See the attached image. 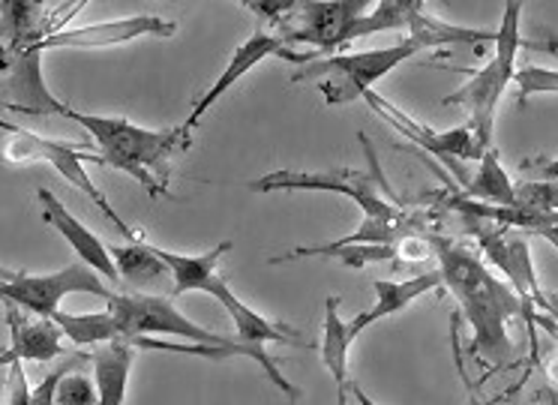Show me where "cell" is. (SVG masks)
Listing matches in <instances>:
<instances>
[{
	"instance_id": "cell-1",
	"label": "cell",
	"mask_w": 558,
	"mask_h": 405,
	"mask_svg": "<svg viewBox=\"0 0 558 405\" xmlns=\"http://www.w3.org/2000/svg\"><path fill=\"white\" fill-rule=\"evenodd\" d=\"M429 246H433V256L438 258L441 285H448L453 292V297L460 300L462 316L472 324L469 357L489 367L484 381L513 364V343H510L508 333L510 319L529 321L532 343L534 324H544L546 331L556 336V321L522 307L520 297L510 292L508 283L498 280L496 273L486 268L469 246L438 232H429Z\"/></svg>"
},
{
	"instance_id": "cell-2",
	"label": "cell",
	"mask_w": 558,
	"mask_h": 405,
	"mask_svg": "<svg viewBox=\"0 0 558 405\" xmlns=\"http://www.w3.org/2000/svg\"><path fill=\"white\" fill-rule=\"evenodd\" d=\"M54 114L78 123L82 130L94 135L99 160L111 165V169H118V172L130 174L150 198L169 193L171 154L193 145L190 138H183L181 126L178 130H145V126H135L126 118L75 111L70 106H63L61 99H58Z\"/></svg>"
},
{
	"instance_id": "cell-3",
	"label": "cell",
	"mask_w": 558,
	"mask_h": 405,
	"mask_svg": "<svg viewBox=\"0 0 558 405\" xmlns=\"http://www.w3.org/2000/svg\"><path fill=\"white\" fill-rule=\"evenodd\" d=\"M109 312L118 321V333L121 340H135V336H178V340H190L193 345H210V348H234L243 357H253L258 367L265 369V376L279 391L286 393L292 403L301 400V388L292 384L279 372V360L270 357L265 348H253V345H243L241 340H229V336H219V333L207 331L202 324H195L183 316L181 309L174 307L171 297L162 295H111Z\"/></svg>"
},
{
	"instance_id": "cell-4",
	"label": "cell",
	"mask_w": 558,
	"mask_h": 405,
	"mask_svg": "<svg viewBox=\"0 0 558 405\" xmlns=\"http://www.w3.org/2000/svg\"><path fill=\"white\" fill-rule=\"evenodd\" d=\"M520 15L522 3L508 0L505 3V15H501V25L496 30V39H493L496 42V54L486 61V66L472 70L469 82L457 94L441 99L445 106H465V109L472 111L469 130H472L474 145H477L481 154L493 148V126H496L498 102H501V94H505V87L510 85L513 70H517V51L522 46Z\"/></svg>"
},
{
	"instance_id": "cell-5",
	"label": "cell",
	"mask_w": 558,
	"mask_h": 405,
	"mask_svg": "<svg viewBox=\"0 0 558 405\" xmlns=\"http://www.w3.org/2000/svg\"><path fill=\"white\" fill-rule=\"evenodd\" d=\"M364 145L366 160L373 172H357V169H328V172H270L265 177H255L246 184L253 193H340L352 198L357 208L364 210V220H400L405 208L397 205V198H381V189L390 196L388 181L378 169L376 148L364 133L357 135Z\"/></svg>"
},
{
	"instance_id": "cell-6",
	"label": "cell",
	"mask_w": 558,
	"mask_h": 405,
	"mask_svg": "<svg viewBox=\"0 0 558 405\" xmlns=\"http://www.w3.org/2000/svg\"><path fill=\"white\" fill-rule=\"evenodd\" d=\"M421 46L412 37L393 42L388 49L354 51V54H330V58H316L304 70L294 73L292 82H318V90L328 106H349L361 99L366 90H373L376 82L393 73L400 63H405L414 54H421Z\"/></svg>"
},
{
	"instance_id": "cell-7",
	"label": "cell",
	"mask_w": 558,
	"mask_h": 405,
	"mask_svg": "<svg viewBox=\"0 0 558 405\" xmlns=\"http://www.w3.org/2000/svg\"><path fill=\"white\" fill-rule=\"evenodd\" d=\"M0 130H7V142L0 145V157L7 162H15V165H25V162H49L54 172L61 174L66 184H73L78 193H85L99 210L102 217L118 229V232L133 244L138 241V234L121 220V213L111 208L109 198L102 196L99 189L85 172V162H102L99 154H90L85 148H73L66 142H51V138H43V135L31 133V130H22V126H13V123L0 121Z\"/></svg>"
},
{
	"instance_id": "cell-8",
	"label": "cell",
	"mask_w": 558,
	"mask_h": 405,
	"mask_svg": "<svg viewBox=\"0 0 558 405\" xmlns=\"http://www.w3.org/2000/svg\"><path fill=\"white\" fill-rule=\"evenodd\" d=\"M66 295H99L109 300L114 292L111 285L102 283L87 265H66L54 273L31 277V273H15V270L0 268V300H10L19 309H25L37 319L54 321L61 312V300Z\"/></svg>"
},
{
	"instance_id": "cell-9",
	"label": "cell",
	"mask_w": 558,
	"mask_h": 405,
	"mask_svg": "<svg viewBox=\"0 0 558 405\" xmlns=\"http://www.w3.org/2000/svg\"><path fill=\"white\" fill-rule=\"evenodd\" d=\"M465 225V232L472 234L474 241L481 244L484 256L505 273V283L513 295L520 297V304L529 312L534 309H544L549 316H556V307L549 304L537 285L534 277V261L529 241L522 234H513L510 229H498L493 222H477V220H460Z\"/></svg>"
},
{
	"instance_id": "cell-10",
	"label": "cell",
	"mask_w": 558,
	"mask_h": 405,
	"mask_svg": "<svg viewBox=\"0 0 558 405\" xmlns=\"http://www.w3.org/2000/svg\"><path fill=\"white\" fill-rule=\"evenodd\" d=\"M369 3L364 0H325V3H298L294 15L282 27V42L306 46L318 58H330L342 49V37L354 19H361Z\"/></svg>"
},
{
	"instance_id": "cell-11",
	"label": "cell",
	"mask_w": 558,
	"mask_h": 405,
	"mask_svg": "<svg viewBox=\"0 0 558 405\" xmlns=\"http://www.w3.org/2000/svg\"><path fill=\"white\" fill-rule=\"evenodd\" d=\"M267 58H282V61H292V63H310L313 58H318V54H313V51L289 49V46L282 42V37H277V34H265V30H258V34H253L250 39H243L241 46L234 49V54L229 58V66L222 70V75H219L214 85L207 87L205 97L195 102L193 111H190V118L183 121L181 126L183 138H190V135H193L198 121H202L207 111L217 106L219 97H226L231 87L241 82L243 75L250 73L253 66H258L262 61H267ZM190 142H193V138H190Z\"/></svg>"
},
{
	"instance_id": "cell-12",
	"label": "cell",
	"mask_w": 558,
	"mask_h": 405,
	"mask_svg": "<svg viewBox=\"0 0 558 405\" xmlns=\"http://www.w3.org/2000/svg\"><path fill=\"white\" fill-rule=\"evenodd\" d=\"M178 25L166 22L159 15H133V19H118V22H99V25L85 27H63L58 34H51L39 42V51L54 49H111V46H123L142 37H174Z\"/></svg>"
},
{
	"instance_id": "cell-13",
	"label": "cell",
	"mask_w": 558,
	"mask_h": 405,
	"mask_svg": "<svg viewBox=\"0 0 558 405\" xmlns=\"http://www.w3.org/2000/svg\"><path fill=\"white\" fill-rule=\"evenodd\" d=\"M0 73L7 75L0 85V99L7 109L25 114H54L58 97L43 82V51L37 46L27 49H3Z\"/></svg>"
},
{
	"instance_id": "cell-14",
	"label": "cell",
	"mask_w": 558,
	"mask_h": 405,
	"mask_svg": "<svg viewBox=\"0 0 558 405\" xmlns=\"http://www.w3.org/2000/svg\"><path fill=\"white\" fill-rule=\"evenodd\" d=\"M361 99H364L366 106L376 111V114H381L393 130H400L405 138H412L417 148L436 154L438 160H450V157H460V160H481V157H484V154L477 150V145H474L472 130H469V126H457V130H441V133H436V130H429L424 123L412 121L409 114H402L393 102H388V99L381 97V94H376V90H366Z\"/></svg>"
},
{
	"instance_id": "cell-15",
	"label": "cell",
	"mask_w": 558,
	"mask_h": 405,
	"mask_svg": "<svg viewBox=\"0 0 558 405\" xmlns=\"http://www.w3.org/2000/svg\"><path fill=\"white\" fill-rule=\"evenodd\" d=\"M37 198L43 201V217L49 222L51 229H58V234H63V241L73 246L78 258H82V265L94 270L97 277H102V283L114 285L121 277H118V270H114V261H111L109 244L106 241H99L97 234L90 232L87 225L75 220L70 210L63 208V201L51 189L46 186H39Z\"/></svg>"
},
{
	"instance_id": "cell-16",
	"label": "cell",
	"mask_w": 558,
	"mask_h": 405,
	"mask_svg": "<svg viewBox=\"0 0 558 405\" xmlns=\"http://www.w3.org/2000/svg\"><path fill=\"white\" fill-rule=\"evenodd\" d=\"M0 304L7 307V324H10V348L0 352V367H13V364H25V360L49 364L51 357L61 355L63 333L54 321H31L25 309H19L10 300H0Z\"/></svg>"
},
{
	"instance_id": "cell-17",
	"label": "cell",
	"mask_w": 558,
	"mask_h": 405,
	"mask_svg": "<svg viewBox=\"0 0 558 405\" xmlns=\"http://www.w3.org/2000/svg\"><path fill=\"white\" fill-rule=\"evenodd\" d=\"M207 295H214L226 307V312L234 321V328H238V340L243 345H253V348H265V343H282V345H298V348H313V345L306 343L304 336L292 328H286L282 321H270L265 319L262 312H255L243 304L241 297H234V292L226 283V277H219L217 283L210 285V292Z\"/></svg>"
},
{
	"instance_id": "cell-18",
	"label": "cell",
	"mask_w": 558,
	"mask_h": 405,
	"mask_svg": "<svg viewBox=\"0 0 558 405\" xmlns=\"http://www.w3.org/2000/svg\"><path fill=\"white\" fill-rule=\"evenodd\" d=\"M376 289V304L361 312V316H354L345 328H349V336H361L366 328H373L376 321H385L390 316H397L405 307H412L417 297H424L426 292H433V289H441V273H417L412 280H402V283H390V280H376L373 283Z\"/></svg>"
},
{
	"instance_id": "cell-19",
	"label": "cell",
	"mask_w": 558,
	"mask_h": 405,
	"mask_svg": "<svg viewBox=\"0 0 558 405\" xmlns=\"http://www.w3.org/2000/svg\"><path fill=\"white\" fill-rule=\"evenodd\" d=\"M231 249V241H222L217 249H210L205 256H183V253H169L162 246H154V253L159 261L169 268L171 273V295L181 297L190 292H210V285L217 283L219 277V261Z\"/></svg>"
},
{
	"instance_id": "cell-20",
	"label": "cell",
	"mask_w": 558,
	"mask_h": 405,
	"mask_svg": "<svg viewBox=\"0 0 558 405\" xmlns=\"http://www.w3.org/2000/svg\"><path fill=\"white\" fill-rule=\"evenodd\" d=\"M109 253L123 283H130L133 289H142V292H150V295L169 289L171 273L159 261L157 253H154V244H147V241H133V244L123 246L109 244Z\"/></svg>"
},
{
	"instance_id": "cell-21",
	"label": "cell",
	"mask_w": 558,
	"mask_h": 405,
	"mask_svg": "<svg viewBox=\"0 0 558 405\" xmlns=\"http://www.w3.org/2000/svg\"><path fill=\"white\" fill-rule=\"evenodd\" d=\"M457 193L462 198H474V201H486V205H496V208H517L513 205V181L505 172V165L498 162V150L489 148L481 157V169L474 177L465 181V186H457Z\"/></svg>"
},
{
	"instance_id": "cell-22",
	"label": "cell",
	"mask_w": 558,
	"mask_h": 405,
	"mask_svg": "<svg viewBox=\"0 0 558 405\" xmlns=\"http://www.w3.org/2000/svg\"><path fill=\"white\" fill-rule=\"evenodd\" d=\"M352 336L345 321L340 319V297H328L325 300V331H322V360L330 369V376L337 379V384L349 381V348H352Z\"/></svg>"
},
{
	"instance_id": "cell-23",
	"label": "cell",
	"mask_w": 558,
	"mask_h": 405,
	"mask_svg": "<svg viewBox=\"0 0 558 405\" xmlns=\"http://www.w3.org/2000/svg\"><path fill=\"white\" fill-rule=\"evenodd\" d=\"M417 7H421V0H381L369 13L354 19L349 30H345V37H342V46H349V42L361 37L385 34V30H405Z\"/></svg>"
},
{
	"instance_id": "cell-24",
	"label": "cell",
	"mask_w": 558,
	"mask_h": 405,
	"mask_svg": "<svg viewBox=\"0 0 558 405\" xmlns=\"http://www.w3.org/2000/svg\"><path fill=\"white\" fill-rule=\"evenodd\" d=\"M54 324L61 328L63 336L73 340V345H82V348H87V345L118 343L121 340L118 321H114L109 309H102V312H82V316H75V312H58Z\"/></svg>"
},
{
	"instance_id": "cell-25",
	"label": "cell",
	"mask_w": 558,
	"mask_h": 405,
	"mask_svg": "<svg viewBox=\"0 0 558 405\" xmlns=\"http://www.w3.org/2000/svg\"><path fill=\"white\" fill-rule=\"evenodd\" d=\"M556 181H522L513 184V205L541 217H556Z\"/></svg>"
},
{
	"instance_id": "cell-26",
	"label": "cell",
	"mask_w": 558,
	"mask_h": 405,
	"mask_svg": "<svg viewBox=\"0 0 558 405\" xmlns=\"http://www.w3.org/2000/svg\"><path fill=\"white\" fill-rule=\"evenodd\" d=\"M520 85V102L532 97V94H556L558 90V73L556 70H544V66H517L513 70V78Z\"/></svg>"
},
{
	"instance_id": "cell-27",
	"label": "cell",
	"mask_w": 558,
	"mask_h": 405,
	"mask_svg": "<svg viewBox=\"0 0 558 405\" xmlns=\"http://www.w3.org/2000/svg\"><path fill=\"white\" fill-rule=\"evenodd\" d=\"M58 405H97V384L85 372H66L58 384Z\"/></svg>"
},
{
	"instance_id": "cell-28",
	"label": "cell",
	"mask_w": 558,
	"mask_h": 405,
	"mask_svg": "<svg viewBox=\"0 0 558 405\" xmlns=\"http://www.w3.org/2000/svg\"><path fill=\"white\" fill-rule=\"evenodd\" d=\"M82 364H90V357L78 355L75 360H66L63 367L51 369L49 376L31 391V405H58V384H61V379L66 372H73V369L82 367Z\"/></svg>"
},
{
	"instance_id": "cell-29",
	"label": "cell",
	"mask_w": 558,
	"mask_h": 405,
	"mask_svg": "<svg viewBox=\"0 0 558 405\" xmlns=\"http://www.w3.org/2000/svg\"><path fill=\"white\" fill-rule=\"evenodd\" d=\"M7 405H31V388L25 379V364L10 367V381H7Z\"/></svg>"
},
{
	"instance_id": "cell-30",
	"label": "cell",
	"mask_w": 558,
	"mask_h": 405,
	"mask_svg": "<svg viewBox=\"0 0 558 405\" xmlns=\"http://www.w3.org/2000/svg\"><path fill=\"white\" fill-rule=\"evenodd\" d=\"M349 393H352L354 403H357V405H378L376 400H373V396H369V393H366L364 388H361V384H357V381H352V379H349Z\"/></svg>"
},
{
	"instance_id": "cell-31",
	"label": "cell",
	"mask_w": 558,
	"mask_h": 405,
	"mask_svg": "<svg viewBox=\"0 0 558 405\" xmlns=\"http://www.w3.org/2000/svg\"><path fill=\"white\" fill-rule=\"evenodd\" d=\"M337 405H349V381L337 384Z\"/></svg>"
}]
</instances>
